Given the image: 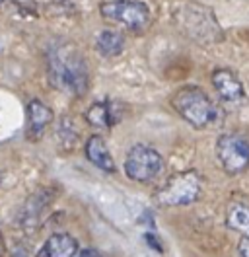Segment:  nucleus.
Instances as JSON below:
<instances>
[{
  "instance_id": "obj_1",
  "label": "nucleus",
  "mask_w": 249,
  "mask_h": 257,
  "mask_svg": "<svg viewBox=\"0 0 249 257\" xmlns=\"http://www.w3.org/2000/svg\"><path fill=\"white\" fill-rule=\"evenodd\" d=\"M47 78L64 94L82 96L90 82L88 63L72 45H57L47 53Z\"/></svg>"
},
{
  "instance_id": "obj_2",
  "label": "nucleus",
  "mask_w": 249,
  "mask_h": 257,
  "mask_svg": "<svg viewBox=\"0 0 249 257\" xmlns=\"http://www.w3.org/2000/svg\"><path fill=\"white\" fill-rule=\"evenodd\" d=\"M171 16L175 26L193 41L218 43L224 39V32L218 24L214 12L199 2H191V0L177 2L171 10Z\"/></svg>"
},
{
  "instance_id": "obj_3",
  "label": "nucleus",
  "mask_w": 249,
  "mask_h": 257,
  "mask_svg": "<svg viewBox=\"0 0 249 257\" xmlns=\"http://www.w3.org/2000/svg\"><path fill=\"white\" fill-rule=\"evenodd\" d=\"M171 105L179 113V117H183L187 123L195 128L208 127L216 119L214 103L197 86H185V88L177 90L171 96Z\"/></svg>"
},
{
  "instance_id": "obj_4",
  "label": "nucleus",
  "mask_w": 249,
  "mask_h": 257,
  "mask_svg": "<svg viewBox=\"0 0 249 257\" xmlns=\"http://www.w3.org/2000/svg\"><path fill=\"white\" fill-rule=\"evenodd\" d=\"M202 193V179L195 170H185L173 176L156 193V201L164 207H187L199 201Z\"/></svg>"
},
{
  "instance_id": "obj_5",
  "label": "nucleus",
  "mask_w": 249,
  "mask_h": 257,
  "mask_svg": "<svg viewBox=\"0 0 249 257\" xmlns=\"http://www.w3.org/2000/svg\"><path fill=\"white\" fill-rule=\"evenodd\" d=\"M99 14L127 30H142L150 24V10L140 0H109L99 6Z\"/></svg>"
},
{
  "instance_id": "obj_6",
  "label": "nucleus",
  "mask_w": 249,
  "mask_h": 257,
  "mask_svg": "<svg viewBox=\"0 0 249 257\" xmlns=\"http://www.w3.org/2000/svg\"><path fill=\"white\" fill-rule=\"evenodd\" d=\"M164 170V158L152 146L135 145L125 158V174L137 183H148Z\"/></svg>"
},
{
  "instance_id": "obj_7",
  "label": "nucleus",
  "mask_w": 249,
  "mask_h": 257,
  "mask_svg": "<svg viewBox=\"0 0 249 257\" xmlns=\"http://www.w3.org/2000/svg\"><path fill=\"white\" fill-rule=\"evenodd\" d=\"M216 156L226 174L239 176L249 168V143L233 133L222 135L216 141Z\"/></svg>"
},
{
  "instance_id": "obj_8",
  "label": "nucleus",
  "mask_w": 249,
  "mask_h": 257,
  "mask_svg": "<svg viewBox=\"0 0 249 257\" xmlns=\"http://www.w3.org/2000/svg\"><path fill=\"white\" fill-rule=\"evenodd\" d=\"M210 78H212V86H214V90L218 92V96L222 97L224 101L235 103V101H241L243 96H245L243 84H241V80L233 74L232 70H228V68H216Z\"/></svg>"
},
{
  "instance_id": "obj_9",
  "label": "nucleus",
  "mask_w": 249,
  "mask_h": 257,
  "mask_svg": "<svg viewBox=\"0 0 249 257\" xmlns=\"http://www.w3.org/2000/svg\"><path fill=\"white\" fill-rule=\"evenodd\" d=\"M51 121H53V111L43 101L31 99L28 103V128H26L28 139L30 141H39Z\"/></svg>"
},
{
  "instance_id": "obj_10",
  "label": "nucleus",
  "mask_w": 249,
  "mask_h": 257,
  "mask_svg": "<svg viewBox=\"0 0 249 257\" xmlns=\"http://www.w3.org/2000/svg\"><path fill=\"white\" fill-rule=\"evenodd\" d=\"M78 241L70 234H53L45 240L35 257H76Z\"/></svg>"
},
{
  "instance_id": "obj_11",
  "label": "nucleus",
  "mask_w": 249,
  "mask_h": 257,
  "mask_svg": "<svg viewBox=\"0 0 249 257\" xmlns=\"http://www.w3.org/2000/svg\"><path fill=\"white\" fill-rule=\"evenodd\" d=\"M84 152H86V158L92 162L95 168H99V170H103V172H107V174H113V172L117 170V168H115V162H113V156H111V152H109L103 137H99V135L90 137L88 143H86Z\"/></svg>"
},
{
  "instance_id": "obj_12",
  "label": "nucleus",
  "mask_w": 249,
  "mask_h": 257,
  "mask_svg": "<svg viewBox=\"0 0 249 257\" xmlns=\"http://www.w3.org/2000/svg\"><path fill=\"white\" fill-rule=\"evenodd\" d=\"M119 111H117V103L115 101H95L90 105V109L86 111V121L99 128L113 127L119 121Z\"/></svg>"
},
{
  "instance_id": "obj_13",
  "label": "nucleus",
  "mask_w": 249,
  "mask_h": 257,
  "mask_svg": "<svg viewBox=\"0 0 249 257\" xmlns=\"http://www.w3.org/2000/svg\"><path fill=\"white\" fill-rule=\"evenodd\" d=\"M95 51L101 55V57H117L121 55L125 49V39L123 35L115 30H101V32L95 35Z\"/></svg>"
},
{
  "instance_id": "obj_14",
  "label": "nucleus",
  "mask_w": 249,
  "mask_h": 257,
  "mask_svg": "<svg viewBox=\"0 0 249 257\" xmlns=\"http://www.w3.org/2000/svg\"><path fill=\"white\" fill-rule=\"evenodd\" d=\"M226 226L249 240V207L243 203H232L226 210Z\"/></svg>"
},
{
  "instance_id": "obj_15",
  "label": "nucleus",
  "mask_w": 249,
  "mask_h": 257,
  "mask_svg": "<svg viewBox=\"0 0 249 257\" xmlns=\"http://www.w3.org/2000/svg\"><path fill=\"white\" fill-rule=\"evenodd\" d=\"M49 203V195H47L45 189L37 191L35 195H31L24 207V212H22V226L28 224H35L37 222V216L43 212V207Z\"/></svg>"
},
{
  "instance_id": "obj_16",
  "label": "nucleus",
  "mask_w": 249,
  "mask_h": 257,
  "mask_svg": "<svg viewBox=\"0 0 249 257\" xmlns=\"http://www.w3.org/2000/svg\"><path fill=\"white\" fill-rule=\"evenodd\" d=\"M237 251L241 257H249V240L247 238H241L239 243H237Z\"/></svg>"
},
{
  "instance_id": "obj_17",
  "label": "nucleus",
  "mask_w": 249,
  "mask_h": 257,
  "mask_svg": "<svg viewBox=\"0 0 249 257\" xmlns=\"http://www.w3.org/2000/svg\"><path fill=\"white\" fill-rule=\"evenodd\" d=\"M78 257H101L95 249H92V247H88V249H84V251H80L78 253Z\"/></svg>"
},
{
  "instance_id": "obj_18",
  "label": "nucleus",
  "mask_w": 249,
  "mask_h": 257,
  "mask_svg": "<svg viewBox=\"0 0 249 257\" xmlns=\"http://www.w3.org/2000/svg\"><path fill=\"white\" fill-rule=\"evenodd\" d=\"M14 257H28V253H26V249H22V247H16V249H14Z\"/></svg>"
},
{
  "instance_id": "obj_19",
  "label": "nucleus",
  "mask_w": 249,
  "mask_h": 257,
  "mask_svg": "<svg viewBox=\"0 0 249 257\" xmlns=\"http://www.w3.org/2000/svg\"><path fill=\"white\" fill-rule=\"evenodd\" d=\"M6 253V243H4V238H2V234H0V255H4Z\"/></svg>"
},
{
  "instance_id": "obj_20",
  "label": "nucleus",
  "mask_w": 249,
  "mask_h": 257,
  "mask_svg": "<svg viewBox=\"0 0 249 257\" xmlns=\"http://www.w3.org/2000/svg\"><path fill=\"white\" fill-rule=\"evenodd\" d=\"M2 2H4V0H0V4H2Z\"/></svg>"
}]
</instances>
